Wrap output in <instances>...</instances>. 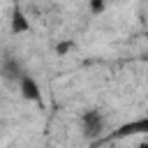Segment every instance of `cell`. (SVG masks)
I'll return each instance as SVG.
<instances>
[{"label":"cell","instance_id":"277c9868","mask_svg":"<svg viewBox=\"0 0 148 148\" xmlns=\"http://www.w3.org/2000/svg\"><path fill=\"white\" fill-rule=\"evenodd\" d=\"M9 28H12V32H14V35H23V32H28V30H30V21H28V16H25L21 9H14L12 21H9Z\"/></svg>","mask_w":148,"mask_h":148},{"label":"cell","instance_id":"ba28073f","mask_svg":"<svg viewBox=\"0 0 148 148\" xmlns=\"http://www.w3.org/2000/svg\"><path fill=\"white\" fill-rule=\"evenodd\" d=\"M104 2H109V0H104Z\"/></svg>","mask_w":148,"mask_h":148},{"label":"cell","instance_id":"6da1fadb","mask_svg":"<svg viewBox=\"0 0 148 148\" xmlns=\"http://www.w3.org/2000/svg\"><path fill=\"white\" fill-rule=\"evenodd\" d=\"M104 127H106V120H104V113L97 111V109H88L83 116H81V132L86 139H99L104 134Z\"/></svg>","mask_w":148,"mask_h":148},{"label":"cell","instance_id":"3957f363","mask_svg":"<svg viewBox=\"0 0 148 148\" xmlns=\"http://www.w3.org/2000/svg\"><path fill=\"white\" fill-rule=\"evenodd\" d=\"M130 134H148V116L123 125L120 130H116V132L111 134V139H120V136H130Z\"/></svg>","mask_w":148,"mask_h":148},{"label":"cell","instance_id":"52a82bcc","mask_svg":"<svg viewBox=\"0 0 148 148\" xmlns=\"http://www.w3.org/2000/svg\"><path fill=\"white\" fill-rule=\"evenodd\" d=\"M69 49H74V42H62V44L56 46V53H58V56H65Z\"/></svg>","mask_w":148,"mask_h":148},{"label":"cell","instance_id":"7a4b0ae2","mask_svg":"<svg viewBox=\"0 0 148 148\" xmlns=\"http://www.w3.org/2000/svg\"><path fill=\"white\" fill-rule=\"evenodd\" d=\"M18 90H21V95H23L28 102L42 104V88H39V83H37L30 74H23V76L18 79Z\"/></svg>","mask_w":148,"mask_h":148},{"label":"cell","instance_id":"8992f818","mask_svg":"<svg viewBox=\"0 0 148 148\" xmlns=\"http://www.w3.org/2000/svg\"><path fill=\"white\" fill-rule=\"evenodd\" d=\"M104 5H106L104 0H90V2H88V9H90L92 14H102V12H104Z\"/></svg>","mask_w":148,"mask_h":148},{"label":"cell","instance_id":"5b68a950","mask_svg":"<svg viewBox=\"0 0 148 148\" xmlns=\"http://www.w3.org/2000/svg\"><path fill=\"white\" fill-rule=\"evenodd\" d=\"M23 74H25V72L21 69L18 60H14V58H7V60L2 62V76H5L7 81H18Z\"/></svg>","mask_w":148,"mask_h":148}]
</instances>
